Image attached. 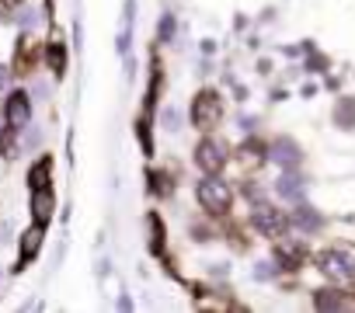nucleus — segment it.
<instances>
[{"label":"nucleus","mask_w":355,"mask_h":313,"mask_svg":"<svg viewBox=\"0 0 355 313\" xmlns=\"http://www.w3.org/2000/svg\"><path fill=\"white\" fill-rule=\"evenodd\" d=\"M196 199H199V206H202L209 216H227L230 206H234V192H230V185H227L220 175H206V178L196 185Z\"/></svg>","instance_id":"1"},{"label":"nucleus","mask_w":355,"mask_h":313,"mask_svg":"<svg viewBox=\"0 0 355 313\" xmlns=\"http://www.w3.org/2000/svg\"><path fill=\"white\" fill-rule=\"evenodd\" d=\"M220 115H223V105H220V94L216 91H199L196 94V101H192V125L196 129H202V132H209L216 122H220Z\"/></svg>","instance_id":"2"},{"label":"nucleus","mask_w":355,"mask_h":313,"mask_svg":"<svg viewBox=\"0 0 355 313\" xmlns=\"http://www.w3.org/2000/svg\"><path fill=\"white\" fill-rule=\"evenodd\" d=\"M227 146L220 143V139H213V136H206L199 146H196V168L202 171V175H220L223 168H227Z\"/></svg>","instance_id":"3"},{"label":"nucleus","mask_w":355,"mask_h":313,"mask_svg":"<svg viewBox=\"0 0 355 313\" xmlns=\"http://www.w3.org/2000/svg\"><path fill=\"white\" fill-rule=\"evenodd\" d=\"M317 265H320V271H324L327 278H334V282H348V278L355 275V258H352L348 251H324V254L317 258Z\"/></svg>","instance_id":"4"},{"label":"nucleus","mask_w":355,"mask_h":313,"mask_svg":"<svg viewBox=\"0 0 355 313\" xmlns=\"http://www.w3.org/2000/svg\"><path fill=\"white\" fill-rule=\"evenodd\" d=\"M4 118H8V125H11L15 132L32 122V98H28V91H11V94H8Z\"/></svg>","instance_id":"5"},{"label":"nucleus","mask_w":355,"mask_h":313,"mask_svg":"<svg viewBox=\"0 0 355 313\" xmlns=\"http://www.w3.org/2000/svg\"><path fill=\"white\" fill-rule=\"evenodd\" d=\"M251 220H254V226H258L265 237H272V240H275V237H282V233H286V226H289V220H286L279 209H272V206H258Z\"/></svg>","instance_id":"6"},{"label":"nucleus","mask_w":355,"mask_h":313,"mask_svg":"<svg viewBox=\"0 0 355 313\" xmlns=\"http://www.w3.org/2000/svg\"><path fill=\"white\" fill-rule=\"evenodd\" d=\"M268 153H272V161H275V164H282L286 171H293V168H296V164L303 161L300 146H296V143H293L289 136H279V139L272 143V150H268Z\"/></svg>","instance_id":"7"},{"label":"nucleus","mask_w":355,"mask_h":313,"mask_svg":"<svg viewBox=\"0 0 355 313\" xmlns=\"http://www.w3.org/2000/svg\"><path fill=\"white\" fill-rule=\"evenodd\" d=\"M42 233H46V226L42 223H35L25 237H21V258H18V271L25 268V261H32L35 254H39V247H42Z\"/></svg>","instance_id":"8"},{"label":"nucleus","mask_w":355,"mask_h":313,"mask_svg":"<svg viewBox=\"0 0 355 313\" xmlns=\"http://www.w3.org/2000/svg\"><path fill=\"white\" fill-rule=\"evenodd\" d=\"M32 213H35V223H49V216H53V192L49 188H35L32 192Z\"/></svg>","instance_id":"9"},{"label":"nucleus","mask_w":355,"mask_h":313,"mask_svg":"<svg viewBox=\"0 0 355 313\" xmlns=\"http://www.w3.org/2000/svg\"><path fill=\"white\" fill-rule=\"evenodd\" d=\"M289 223H296L300 230H306V233H313V230H317V226H320L324 220H320V216H317L313 209H306V206H300V209H296V213L289 216Z\"/></svg>","instance_id":"10"},{"label":"nucleus","mask_w":355,"mask_h":313,"mask_svg":"<svg viewBox=\"0 0 355 313\" xmlns=\"http://www.w3.org/2000/svg\"><path fill=\"white\" fill-rule=\"evenodd\" d=\"M313 306L317 310H345V296L334 289H320V292H313Z\"/></svg>","instance_id":"11"},{"label":"nucleus","mask_w":355,"mask_h":313,"mask_svg":"<svg viewBox=\"0 0 355 313\" xmlns=\"http://www.w3.org/2000/svg\"><path fill=\"white\" fill-rule=\"evenodd\" d=\"M334 122L341 129H355V98H341L334 108Z\"/></svg>","instance_id":"12"},{"label":"nucleus","mask_w":355,"mask_h":313,"mask_svg":"<svg viewBox=\"0 0 355 313\" xmlns=\"http://www.w3.org/2000/svg\"><path fill=\"white\" fill-rule=\"evenodd\" d=\"M282 199H293V202H300L303 199V181L296 178V175H282V181H279V188H275Z\"/></svg>","instance_id":"13"},{"label":"nucleus","mask_w":355,"mask_h":313,"mask_svg":"<svg viewBox=\"0 0 355 313\" xmlns=\"http://www.w3.org/2000/svg\"><path fill=\"white\" fill-rule=\"evenodd\" d=\"M46 60H49V66L56 70V77H63V70H67V53H63L60 42H53V46L46 49Z\"/></svg>","instance_id":"14"},{"label":"nucleus","mask_w":355,"mask_h":313,"mask_svg":"<svg viewBox=\"0 0 355 313\" xmlns=\"http://www.w3.org/2000/svg\"><path fill=\"white\" fill-rule=\"evenodd\" d=\"M49 168H53L49 161H39V164L32 168V175H28V181H32V192H35V188H49V185H46V178H49Z\"/></svg>","instance_id":"15"},{"label":"nucleus","mask_w":355,"mask_h":313,"mask_svg":"<svg viewBox=\"0 0 355 313\" xmlns=\"http://www.w3.org/2000/svg\"><path fill=\"white\" fill-rule=\"evenodd\" d=\"M132 0H129V4H125V15H122V35H119V49L125 53L129 49V32H132Z\"/></svg>","instance_id":"16"},{"label":"nucleus","mask_w":355,"mask_h":313,"mask_svg":"<svg viewBox=\"0 0 355 313\" xmlns=\"http://www.w3.org/2000/svg\"><path fill=\"white\" fill-rule=\"evenodd\" d=\"M157 32H160V39H171V35H174V18H171V15H164V21H160V28H157Z\"/></svg>","instance_id":"17"},{"label":"nucleus","mask_w":355,"mask_h":313,"mask_svg":"<svg viewBox=\"0 0 355 313\" xmlns=\"http://www.w3.org/2000/svg\"><path fill=\"white\" fill-rule=\"evenodd\" d=\"M4 84H8V70L0 66V91H4Z\"/></svg>","instance_id":"18"},{"label":"nucleus","mask_w":355,"mask_h":313,"mask_svg":"<svg viewBox=\"0 0 355 313\" xmlns=\"http://www.w3.org/2000/svg\"><path fill=\"white\" fill-rule=\"evenodd\" d=\"M8 4H18V0H8Z\"/></svg>","instance_id":"19"}]
</instances>
